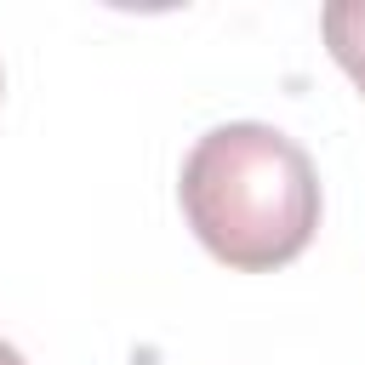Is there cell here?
<instances>
[{
  "label": "cell",
  "mask_w": 365,
  "mask_h": 365,
  "mask_svg": "<svg viewBox=\"0 0 365 365\" xmlns=\"http://www.w3.org/2000/svg\"><path fill=\"white\" fill-rule=\"evenodd\" d=\"M177 200L194 240L240 274L285 268L319 228V177L308 148L262 120L211 125L182 160Z\"/></svg>",
  "instance_id": "1"
},
{
  "label": "cell",
  "mask_w": 365,
  "mask_h": 365,
  "mask_svg": "<svg viewBox=\"0 0 365 365\" xmlns=\"http://www.w3.org/2000/svg\"><path fill=\"white\" fill-rule=\"evenodd\" d=\"M319 29H325V46H331V57L342 63V74H348V80L365 91V0L325 6Z\"/></svg>",
  "instance_id": "2"
},
{
  "label": "cell",
  "mask_w": 365,
  "mask_h": 365,
  "mask_svg": "<svg viewBox=\"0 0 365 365\" xmlns=\"http://www.w3.org/2000/svg\"><path fill=\"white\" fill-rule=\"evenodd\" d=\"M0 365H29V359H23V354H17L11 342H0Z\"/></svg>",
  "instance_id": "3"
}]
</instances>
